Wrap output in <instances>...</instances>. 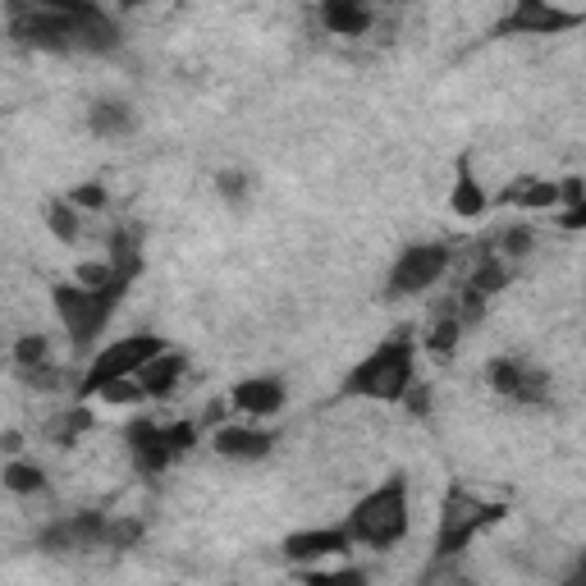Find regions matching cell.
<instances>
[{"label": "cell", "instance_id": "cell-20", "mask_svg": "<svg viewBox=\"0 0 586 586\" xmlns=\"http://www.w3.org/2000/svg\"><path fill=\"white\" fill-rule=\"evenodd\" d=\"M0 486L10 490V495H42L46 490V477L37 463H23V458H10V463L0 467Z\"/></svg>", "mask_w": 586, "mask_h": 586}, {"label": "cell", "instance_id": "cell-10", "mask_svg": "<svg viewBox=\"0 0 586 586\" xmlns=\"http://www.w3.org/2000/svg\"><path fill=\"white\" fill-rule=\"evenodd\" d=\"M353 536L348 527H312V532H293L284 536V559L289 564H312V559H339L348 554Z\"/></svg>", "mask_w": 586, "mask_h": 586}, {"label": "cell", "instance_id": "cell-35", "mask_svg": "<svg viewBox=\"0 0 586 586\" xmlns=\"http://www.w3.org/2000/svg\"><path fill=\"white\" fill-rule=\"evenodd\" d=\"M0 449H5V454H19V449H23V435L19 431H5V435H0Z\"/></svg>", "mask_w": 586, "mask_h": 586}, {"label": "cell", "instance_id": "cell-9", "mask_svg": "<svg viewBox=\"0 0 586 586\" xmlns=\"http://www.w3.org/2000/svg\"><path fill=\"white\" fill-rule=\"evenodd\" d=\"M37 545L51 554H69V550H101L106 545V513H74V518H60L51 522L42 536H37Z\"/></svg>", "mask_w": 586, "mask_h": 586}, {"label": "cell", "instance_id": "cell-4", "mask_svg": "<svg viewBox=\"0 0 586 586\" xmlns=\"http://www.w3.org/2000/svg\"><path fill=\"white\" fill-rule=\"evenodd\" d=\"M504 518V504H486L472 490L449 486L445 504H440V532H435V559H454L472 545V536L486 532L490 522Z\"/></svg>", "mask_w": 586, "mask_h": 586}, {"label": "cell", "instance_id": "cell-32", "mask_svg": "<svg viewBox=\"0 0 586 586\" xmlns=\"http://www.w3.org/2000/svg\"><path fill=\"white\" fill-rule=\"evenodd\" d=\"M216 188L229 197V202H239V197H248V174H239V170H220V174H216Z\"/></svg>", "mask_w": 586, "mask_h": 586}, {"label": "cell", "instance_id": "cell-23", "mask_svg": "<svg viewBox=\"0 0 586 586\" xmlns=\"http://www.w3.org/2000/svg\"><path fill=\"white\" fill-rule=\"evenodd\" d=\"M170 463H174V449L165 445V435L161 440H152L147 449H133V467H138L142 477H156V472H165Z\"/></svg>", "mask_w": 586, "mask_h": 586}, {"label": "cell", "instance_id": "cell-16", "mask_svg": "<svg viewBox=\"0 0 586 586\" xmlns=\"http://www.w3.org/2000/svg\"><path fill=\"white\" fill-rule=\"evenodd\" d=\"M495 202H500V207H518V211H554L559 207V184L536 179V174H522V179H513Z\"/></svg>", "mask_w": 586, "mask_h": 586}, {"label": "cell", "instance_id": "cell-36", "mask_svg": "<svg viewBox=\"0 0 586 586\" xmlns=\"http://www.w3.org/2000/svg\"><path fill=\"white\" fill-rule=\"evenodd\" d=\"M142 0H120V10H138Z\"/></svg>", "mask_w": 586, "mask_h": 586}, {"label": "cell", "instance_id": "cell-14", "mask_svg": "<svg viewBox=\"0 0 586 586\" xmlns=\"http://www.w3.org/2000/svg\"><path fill=\"white\" fill-rule=\"evenodd\" d=\"M486 207H490V197H486V188L477 184L472 152H463V156H458V165H454V193H449V211H454V216H463V220H481V216H486Z\"/></svg>", "mask_w": 586, "mask_h": 586}, {"label": "cell", "instance_id": "cell-17", "mask_svg": "<svg viewBox=\"0 0 586 586\" xmlns=\"http://www.w3.org/2000/svg\"><path fill=\"white\" fill-rule=\"evenodd\" d=\"M321 23L339 37H362L371 28L367 0H321Z\"/></svg>", "mask_w": 586, "mask_h": 586}, {"label": "cell", "instance_id": "cell-5", "mask_svg": "<svg viewBox=\"0 0 586 586\" xmlns=\"http://www.w3.org/2000/svg\"><path fill=\"white\" fill-rule=\"evenodd\" d=\"M449 257H454L449 243H413V248H403L390 280H385V298H413V293L431 289L449 271Z\"/></svg>", "mask_w": 586, "mask_h": 586}, {"label": "cell", "instance_id": "cell-11", "mask_svg": "<svg viewBox=\"0 0 586 586\" xmlns=\"http://www.w3.org/2000/svg\"><path fill=\"white\" fill-rule=\"evenodd\" d=\"M509 284V271H504V261L500 257H477V271L467 275L463 284V321H477L481 307H486V298H495V293Z\"/></svg>", "mask_w": 586, "mask_h": 586}, {"label": "cell", "instance_id": "cell-28", "mask_svg": "<svg viewBox=\"0 0 586 586\" xmlns=\"http://www.w3.org/2000/svg\"><path fill=\"white\" fill-rule=\"evenodd\" d=\"M46 353H51V344H46V335H37V330L14 344V362H19V367H33V362H42Z\"/></svg>", "mask_w": 586, "mask_h": 586}, {"label": "cell", "instance_id": "cell-27", "mask_svg": "<svg viewBox=\"0 0 586 586\" xmlns=\"http://www.w3.org/2000/svg\"><path fill=\"white\" fill-rule=\"evenodd\" d=\"M101 399L106 403H138V399H147V394H142V385L133 376H120V380H106V385H101Z\"/></svg>", "mask_w": 586, "mask_h": 586}, {"label": "cell", "instance_id": "cell-33", "mask_svg": "<svg viewBox=\"0 0 586 586\" xmlns=\"http://www.w3.org/2000/svg\"><path fill=\"white\" fill-rule=\"evenodd\" d=\"M399 399H403V403H408V408H413V413H417V417H426V413H431V394H426V390H422V385H408V390H403V394H399Z\"/></svg>", "mask_w": 586, "mask_h": 586}, {"label": "cell", "instance_id": "cell-31", "mask_svg": "<svg viewBox=\"0 0 586 586\" xmlns=\"http://www.w3.org/2000/svg\"><path fill=\"white\" fill-rule=\"evenodd\" d=\"M161 435H165V445L174 449V458H179L184 449H193L197 426H193V422H174V426H161Z\"/></svg>", "mask_w": 586, "mask_h": 586}, {"label": "cell", "instance_id": "cell-15", "mask_svg": "<svg viewBox=\"0 0 586 586\" xmlns=\"http://www.w3.org/2000/svg\"><path fill=\"white\" fill-rule=\"evenodd\" d=\"M184 367H188L184 353H170V348H161L156 358H147L138 371H133V380L142 385V394H147V399H165V394H170L174 385H179Z\"/></svg>", "mask_w": 586, "mask_h": 586}, {"label": "cell", "instance_id": "cell-6", "mask_svg": "<svg viewBox=\"0 0 586 586\" xmlns=\"http://www.w3.org/2000/svg\"><path fill=\"white\" fill-rule=\"evenodd\" d=\"M161 339L156 335H129V339H115L110 348H101L97 358H92V367H87L83 385H78V399H92V394L106 385V380H120V376H133V371L142 367L147 358H156L161 353Z\"/></svg>", "mask_w": 586, "mask_h": 586}, {"label": "cell", "instance_id": "cell-12", "mask_svg": "<svg viewBox=\"0 0 586 586\" xmlns=\"http://www.w3.org/2000/svg\"><path fill=\"white\" fill-rule=\"evenodd\" d=\"M211 445H216V454L234 458V463H257L275 449V435L257 431V426H216Z\"/></svg>", "mask_w": 586, "mask_h": 586}, {"label": "cell", "instance_id": "cell-7", "mask_svg": "<svg viewBox=\"0 0 586 586\" xmlns=\"http://www.w3.org/2000/svg\"><path fill=\"white\" fill-rule=\"evenodd\" d=\"M573 28H582L577 10H559L550 0H513V10L490 28V37H559Z\"/></svg>", "mask_w": 586, "mask_h": 586}, {"label": "cell", "instance_id": "cell-3", "mask_svg": "<svg viewBox=\"0 0 586 586\" xmlns=\"http://www.w3.org/2000/svg\"><path fill=\"white\" fill-rule=\"evenodd\" d=\"M408 532V481L394 472L385 486L367 490L353 513H348V536L358 545H371V550H385V545L403 541Z\"/></svg>", "mask_w": 586, "mask_h": 586}, {"label": "cell", "instance_id": "cell-26", "mask_svg": "<svg viewBox=\"0 0 586 586\" xmlns=\"http://www.w3.org/2000/svg\"><path fill=\"white\" fill-rule=\"evenodd\" d=\"M138 536H142V522H133V518H124V522L106 518V545H110V550H129V545H138Z\"/></svg>", "mask_w": 586, "mask_h": 586}, {"label": "cell", "instance_id": "cell-22", "mask_svg": "<svg viewBox=\"0 0 586 586\" xmlns=\"http://www.w3.org/2000/svg\"><path fill=\"white\" fill-rule=\"evenodd\" d=\"M458 335H463V321L458 316H435V326H431V335H426V348H431L435 358H449L458 348Z\"/></svg>", "mask_w": 586, "mask_h": 586}, {"label": "cell", "instance_id": "cell-30", "mask_svg": "<svg viewBox=\"0 0 586 586\" xmlns=\"http://www.w3.org/2000/svg\"><path fill=\"white\" fill-rule=\"evenodd\" d=\"M69 202H74L78 211H101L106 207V188H101L97 179H87V184H78L74 193H69Z\"/></svg>", "mask_w": 586, "mask_h": 586}, {"label": "cell", "instance_id": "cell-2", "mask_svg": "<svg viewBox=\"0 0 586 586\" xmlns=\"http://www.w3.org/2000/svg\"><path fill=\"white\" fill-rule=\"evenodd\" d=\"M413 362H417V348L408 335H390L385 344H376L358 367L344 376L339 394L344 399H385L394 403L408 385H413Z\"/></svg>", "mask_w": 586, "mask_h": 586}, {"label": "cell", "instance_id": "cell-21", "mask_svg": "<svg viewBox=\"0 0 586 586\" xmlns=\"http://www.w3.org/2000/svg\"><path fill=\"white\" fill-rule=\"evenodd\" d=\"M46 229H51L60 243H74L78 234H83V225H78V207L69 202V197H55V202H46Z\"/></svg>", "mask_w": 586, "mask_h": 586}, {"label": "cell", "instance_id": "cell-24", "mask_svg": "<svg viewBox=\"0 0 586 586\" xmlns=\"http://www.w3.org/2000/svg\"><path fill=\"white\" fill-rule=\"evenodd\" d=\"M19 380L28 390H55L65 376H60V367H55L51 358H42V362H33V367H19Z\"/></svg>", "mask_w": 586, "mask_h": 586}, {"label": "cell", "instance_id": "cell-25", "mask_svg": "<svg viewBox=\"0 0 586 586\" xmlns=\"http://www.w3.org/2000/svg\"><path fill=\"white\" fill-rule=\"evenodd\" d=\"M532 248H536V234L527 225H509L500 234V252H504V257H527Z\"/></svg>", "mask_w": 586, "mask_h": 586}, {"label": "cell", "instance_id": "cell-13", "mask_svg": "<svg viewBox=\"0 0 586 586\" xmlns=\"http://www.w3.org/2000/svg\"><path fill=\"white\" fill-rule=\"evenodd\" d=\"M229 403L248 417H271L284 408V385L275 376H252V380H239L229 390Z\"/></svg>", "mask_w": 586, "mask_h": 586}, {"label": "cell", "instance_id": "cell-19", "mask_svg": "<svg viewBox=\"0 0 586 586\" xmlns=\"http://www.w3.org/2000/svg\"><path fill=\"white\" fill-rule=\"evenodd\" d=\"M92 431V408L87 403H74V408H65L60 417H51V426H46V440L60 449H69L74 440H83V435Z\"/></svg>", "mask_w": 586, "mask_h": 586}, {"label": "cell", "instance_id": "cell-1", "mask_svg": "<svg viewBox=\"0 0 586 586\" xmlns=\"http://www.w3.org/2000/svg\"><path fill=\"white\" fill-rule=\"evenodd\" d=\"M10 37L28 51L55 55H106L120 46V23L101 5L83 14H51V10H10Z\"/></svg>", "mask_w": 586, "mask_h": 586}, {"label": "cell", "instance_id": "cell-29", "mask_svg": "<svg viewBox=\"0 0 586 586\" xmlns=\"http://www.w3.org/2000/svg\"><path fill=\"white\" fill-rule=\"evenodd\" d=\"M110 275H115L110 257H101V261H83V266L74 271V284H83V289H97V284H106Z\"/></svg>", "mask_w": 586, "mask_h": 586}, {"label": "cell", "instance_id": "cell-18", "mask_svg": "<svg viewBox=\"0 0 586 586\" xmlns=\"http://www.w3.org/2000/svg\"><path fill=\"white\" fill-rule=\"evenodd\" d=\"M87 124L97 138H124V133H133V110L124 101H97L87 110Z\"/></svg>", "mask_w": 586, "mask_h": 586}, {"label": "cell", "instance_id": "cell-34", "mask_svg": "<svg viewBox=\"0 0 586 586\" xmlns=\"http://www.w3.org/2000/svg\"><path fill=\"white\" fill-rule=\"evenodd\" d=\"M559 225H564V229H582L586 225V202H568L564 216H559Z\"/></svg>", "mask_w": 586, "mask_h": 586}, {"label": "cell", "instance_id": "cell-8", "mask_svg": "<svg viewBox=\"0 0 586 586\" xmlns=\"http://www.w3.org/2000/svg\"><path fill=\"white\" fill-rule=\"evenodd\" d=\"M490 385H495L504 399L522 403V408H545V403H550V376H545L541 367L518 362V358L490 362Z\"/></svg>", "mask_w": 586, "mask_h": 586}]
</instances>
